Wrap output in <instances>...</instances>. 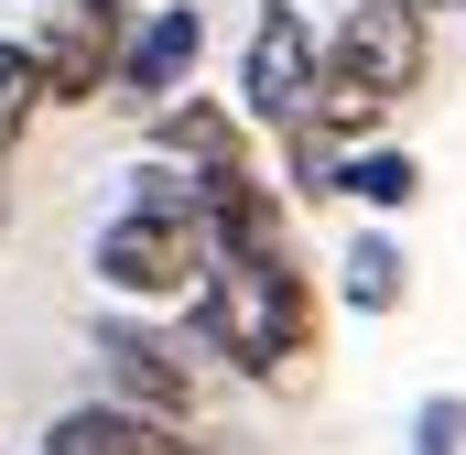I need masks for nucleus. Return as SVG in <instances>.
Wrapping results in <instances>:
<instances>
[{
  "mask_svg": "<svg viewBox=\"0 0 466 455\" xmlns=\"http://www.w3.org/2000/svg\"><path fill=\"white\" fill-rule=\"evenodd\" d=\"M196 358H218L228 379H260V390H293L304 358L326 337V293L304 271V249H260V260H207L196 304L174 315Z\"/></svg>",
  "mask_w": 466,
  "mask_h": 455,
  "instance_id": "1",
  "label": "nucleus"
},
{
  "mask_svg": "<svg viewBox=\"0 0 466 455\" xmlns=\"http://www.w3.org/2000/svg\"><path fill=\"white\" fill-rule=\"evenodd\" d=\"M423 76H434V0H348L337 33H326V66H315L304 119L358 152V141H380V119L401 109Z\"/></svg>",
  "mask_w": 466,
  "mask_h": 455,
  "instance_id": "2",
  "label": "nucleus"
},
{
  "mask_svg": "<svg viewBox=\"0 0 466 455\" xmlns=\"http://www.w3.org/2000/svg\"><path fill=\"white\" fill-rule=\"evenodd\" d=\"M207 228L196 217H141V207H119L98 238H87V271H98V293H109L119 315H185L196 304V282H207Z\"/></svg>",
  "mask_w": 466,
  "mask_h": 455,
  "instance_id": "3",
  "label": "nucleus"
},
{
  "mask_svg": "<svg viewBox=\"0 0 466 455\" xmlns=\"http://www.w3.org/2000/svg\"><path fill=\"white\" fill-rule=\"evenodd\" d=\"M98 401L119 412H152V423H196V401H207V358L185 326H163V315H98Z\"/></svg>",
  "mask_w": 466,
  "mask_h": 455,
  "instance_id": "4",
  "label": "nucleus"
},
{
  "mask_svg": "<svg viewBox=\"0 0 466 455\" xmlns=\"http://www.w3.org/2000/svg\"><path fill=\"white\" fill-rule=\"evenodd\" d=\"M130 22L141 0H55L33 22V66H44V109H98L119 87V55H130Z\"/></svg>",
  "mask_w": 466,
  "mask_h": 455,
  "instance_id": "5",
  "label": "nucleus"
},
{
  "mask_svg": "<svg viewBox=\"0 0 466 455\" xmlns=\"http://www.w3.org/2000/svg\"><path fill=\"white\" fill-rule=\"evenodd\" d=\"M315 66H326L315 11H304V0H260V11H249V44H238V119H249V130L304 119V98H315Z\"/></svg>",
  "mask_w": 466,
  "mask_h": 455,
  "instance_id": "6",
  "label": "nucleus"
},
{
  "mask_svg": "<svg viewBox=\"0 0 466 455\" xmlns=\"http://www.w3.org/2000/svg\"><path fill=\"white\" fill-rule=\"evenodd\" d=\"M196 66H207V11H196V0H152V11L130 22V55H119V87H109V98H130V109L152 119L163 98L196 87Z\"/></svg>",
  "mask_w": 466,
  "mask_h": 455,
  "instance_id": "7",
  "label": "nucleus"
},
{
  "mask_svg": "<svg viewBox=\"0 0 466 455\" xmlns=\"http://www.w3.org/2000/svg\"><path fill=\"white\" fill-rule=\"evenodd\" d=\"M207 185V207H196V228H207V249L218 260H260V249H293V196L260 174V152L249 163H218V174H196Z\"/></svg>",
  "mask_w": 466,
  "mask_h": 455,
  "instance_id": "8",
  "label": "nucleus"
},
{
  "mask_svg": "<svg viewBox=\"0 0 466 455\" xmlns=\"http://www.w3.org/2000/svg\"><path fill=\"white\" fill-rule=\"evenodd\" d=\"M44 455H218L196 423H152V412H119V401H66L44 423Z\"/></svg>",
  "mask_w": 466,
  "mask_h": 455,
  "instance_id": "9",
  "label": "nucleus"
},
{
  "mask_svg": "<svg viewBox=\"0 0 466 455\" xmlns=\"http://www.w3.org/2000/svg\"><path fill=\"white\" fill-rule=\"evenodd\" d=\"M141 152H163V163H185V174H218V163H249V119L228 98H163V109L141 119Z\"/></svg>",
  "mask_w": 466,
  "mask_h": 455,
  "instance_id": "10",
  "label": "nucleus"
},
{
  "mask_svg": "<svg viewBox=\"0 0 466 455\" xmlns=\"http://www.w3.org/2000/svg\"><path fill=\"white\" fill-rule=\"evenodd\" d=\"M337 304H348V315H401V304H412V260H401V238L380 217L337 249Z\"/></svg>",
  "mask_w": 466,
  "mask_h": 455,
  "instance_id": "11",
  "label": "nucleus"
},
{
  "mask_svg": "<svg viewBox=\"0 0 466 455\" xmlns=\"http://www.w3.org/2000/svg\"><path fill=\"white\" fill-rule=\"evenodd\" d=\"M337 196H348V207H369V217H401V207L423 196V163H412L401 141H358L348 163H337Z\"/></svg>",
  "mask_w": 466,
  "mask_h": 455,
  "instance_id": "12",
  "label": "nucleus"
},
{
  "mask_svg": "<svg viewBox=\"0 0 466 455\" xmlns=\"http://www.w3.org/2000/svg\"><path fill=\"white\" fill-rule=\"evenodd\" d=\"M44 119V66H33V33H0V163L33 141Z\"/></svg>",
  "mask_w": 466,
  "mask_h": 455,
  "instance_id": "13",
  "label": "nucleus"
},
{
  "mask_svg": "<svg viewBox=\"0 0 466 455\" xmlns=\"http://www.w3.org/2000/svg\"><path fill=\"white\" fill-rule=\"evenodd\" d=\"M271 141H282V196H337V163H348V141H337V130L282 119Z\"/></svg>",
  "mask_w": 466,
  "mask_h": 455,
  "instance_id": "14",
  "label": "nucleus"
},
{
  "mask_svg": "<svg viewBox=\"0 0 466 455\" xmlns=\"http://www.w3.org/2000/svg\"><path fill=\"white\" fill-rule=\"evenodd\" d=\"M119 185H130L119 207H141V217H196V207H207V185H196L185 163H163V152H141V163H130Z\"/></svg>",
  "mask_w": 466,
  "mask_h": 455,
  "instance_id": "15",
  "label": "nucleus"
},
{
  "mask_svg": "<svg viewBox=\"0 0 466 455\" xmlns=\"http://www.w3.org/2000/svg\"><path fill=\"white\" fill-rule=\"evenodd\" d=\"M412 455H466V401L456 390H434V401L412 412Z\"/></svg>",
  "mask_w": 466,
  "mask_h": 455,
  "instance_id": "16",
  "label": "nucleus"
},
{
  "mask_svg": "<svg viewBox=\"0 0 466 455\" xmlns=\"http://www.w3.org/2000/svg\"><path fill=\"white\" fill-rule=\"evenodd\" d=\"M0 228H11V163H0Z\"/></svg>",
  "mask_w": 466,
  "mask_h": 455,
  "instance_id": "17",
  "label": "nucleus"
},
{
  "mask_svg": "<svg viewBox=\"0 0 466 455\" xmlns=\"http://www.w3.org/2000/svg\"><path fill=\"white\" fill-rule=\"evenodd\" d=\"M456 11H466V0H456Z\"/></svg>",
  "mask_w": 466,
  "mask_h": 455,
  "instance_id": "18",
  "label": "nucleus"
},
{
  "mask_svg": "<svg viewBox=\"0 0 466 455\" xmlns=\"http://www.w3.org/2000/svg\"><path fill=\"white\" fill-rule=\"evenodd\" d=\"M0 455H11V445H0Z\"/></svg>",
  "mask_w": 466,
  "mask_h": 455,
  "instance_id": "19",
  "label": "nucleus"
}]
</instances>
